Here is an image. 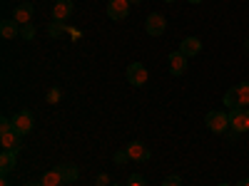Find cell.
Listing matches in <instances>:
<instances>
[{
  "label": "cell",
  "instance_id": "f1b7e54d",
  "mask_svg": "<svg viewBox=\"0 0 249 186\" xmlns=\"http://www.w3.org/2000/svg\"><path fill=\"white\" fill-rule=\"evenodd\" d=\"M127 3H130V5H140V3H142V0H127Z\"/></svg>",
  "mask_w": 249,
  "mask_h": 186
},
{
  "label": "cell",
  "instance_id": "d4e9b609",
  "mask_svg": "<svg viewBox=\"0 0 249 186\" xmlns=\"http://www.w3.org/2000/svg\"><path fill=\"white\" fill-rule=\"evenodd\" d=\"M97 186H110V179H107V174H100V176H97Z\"/></svg>",
  "mask_w": 249,
  "mask_h": 186
},
{
  "label": "cell",
  "instance_id": "ac0fdd59",
  "mask_svg": "<svg viewBox=\"0 0 249 186\" xmlns=\"http://www.w3.org/2000/svg\"><path fill=\"white\" fill-rule=\"evenodd\" d=\"M48 32H50V37H62V32L70 35V28H68L65 23H57V20H53V23L48 25Z\"/></svg>",
  "mask_w": 249,
  "mask_h": 186
},
{
  "label": "cell",
  "instance_id": "603a6c76",
  "mask_svg": "<svg viewBox=\"0 0 249 186\" xmlns=\"http://www.w3.org/2000/svg\"><path fill=\"white\" fill-rule=\"evenodd\" d=\"M162 186H182V179L177 174H172V176H167V179L162 181Z\"/></svg>",
  "mask_w": 249,
  "mask_h": 186
},
{
  "label": "cell",
  "instance_id": "8fae6325",
  "mask_svg": "<svg viewBox=\"0 0 249 186\" xmlns=\"http://www.w3.org/2000/svg\"><path fill=\"white\" fill-rule=\"evenodd\" d=\"M127 154H130V161H147L150 159V149L142 141H132L127 147Z\"/></svg>",
  "mask_w": 249,
  "mask_h": 186
},
{
  "label": "cell",
  "instance_id": "4dcf8cb0",
  "mask_svg": "<svg viewBox=\"0 0 249 186\" xmlns=\"http://www.w3.org/2000/svg\"><path fill=\"white\" fill-rule=\"evenodd\" d=\"M164 3H175V0H164Z\"/></svg>",
  "mask_w": 249,
  "mask_h": 186
},
{
  "label": "cell",
  "instance_id": "30bf717a",
  "mask_svg": "<svg viewBox=\"0 0 249 186\" xmlns=\"http://www.w3.org/2000/svg\"><path fill=\"white\" fill-rule=\"evenodd\" d=\"M184 70H187V55L184 52H172L170 55V72L175 75V77H179V75H184Z\"/></svg>",
  "mask_w": 249,
  "mask_h": 186
},
{
  "label": "cell",
  "instance_id": "83f0119b",
  "mask_svg": "<svg viewBox=\"0 0 249 186\" xmlns=\"http://www.w3.org/2000/svg\"><path fill=\"white\" fill-rule=\"evenodd\" d=\"M237 186H249V179H242V181H239Z\"/></svg>",
  "mask_w": 249,
  "mask_h": 186
},
{
  "label": "cell",
  "instance_id": "e0dca14e",
  "mask_svg": "<svg viewBox=\"0 0 249 186\" xmlns=\"http://www.w3.org/2000/svg\"><path fill=\"white\" fill-rule=\"evenodd\" d=\"M234 90H237V105L249 107V82H242V85H237Z\"/></svg>",
  "mask_w": 249,
  "mask_h": 186
},
{
  "label": "cell",
  "instance_id": "9c48e42d",
  "mask_svg": "<svg viewBox=\"0 0 249 186\" xmlns=\"http://www.w3.org/2000/svg\"><path fill=\"white\" fill-rule=\"evenodd\" d=\"M18 164V152H8L3 149V154H0V176H8Z\"/></svg>",
  "mask_w": 249,
  "mask_h": 186
},
{
  "label": "cell",
  "instance_id": "f546056e",
  "mask_svg": "<svg viewBox=\"0 0 249 186\" xmlns=\"http://www.w3.org/2000/svg\"><path fill=\"white\" fill-rule=\"evenodd\" d=\"M187 3H192V5H197V3H202V0H187Z\"/></svg>",
  "mask_w": 249,
  "mask_h": 186
},
{
  "label": "cell",
  "instance_id": "2e32d148",
  "mask_svg": "<svg viewBox=\"0 0 249 186\" xmlns=\"http://www.w3.org/2000/svg\"><path fill=\"white\" fill-rule=\"evenodd\" d=\"M40 181H43V186H62V174H60V169L55 167V169L45 171Z\"/></svg>",
  "mask_w": 249,
  "mask_h": 186
},
{
  "label": "cell",
  "instance_id": "52a82bcc",
  "mask_svg": "<svg viewBox=\"0 0 249 186\" xmlns=\"http://www.w3.org/2000/svg\"><path fill=\"white\" fill-rule=\"evenodd\" d=\"M72 0H55L53 5V20H57V23H65V20L72 15Z\"/></svg>",
  "mask_w": 249,
  "mask_h": 186
},
{
  "label": "cell",
  "instance_id": "44dd1931",
  "mask_svg": "<svg viewBox=\"0 0 249 186\" xmlns=\"http://www.w3.org/2000/svg\"><path fill=\"white\" fill-rule=\"evenodd\" d=\"M127 186H147V181H144V176H142V174H130Z\"/></svg>",
  "mask_w": 249,
  "mask_h": 186
},
{
  "label": "cell",
  "instance_id": "4fadbf2b",
  "mask_svg": "<svg viewBox=\"0 0 249 186\" xmlns=\"http://www.w3.org/2000/svg\"><path fill=\"white\" fill-rule=\"evenodd\" d=\"M30 17H33V5L30 3H23V5H18L15 8V13H13V20L23 28V25H28L30 23Z\"/></svg>",
  "mask_w": 249,
  "mask_h": 186
},
{
  "label": "cell",
  "instance_id": "9a60e30c",
  "mask_svg": "<svg viewBox=\"0 0 249 186\" xmlns=\"http://www.w3.org/2000/svg\"><path fill=\"white\" fill-rule=\"evenodd\" d=\"M60 174H62V184H72V181H77V167L75 164H60Z\"/></svg>",
  "mask_w": 249,
  "mask_h": 186
},
{
  "label": "cell",
  "instance_id": "6da1fadb",
  "mask_svg": "<svg viewBox=\"0 0 249 186\" xmlns=\"http://www.w3.org/2000/svg\"><path fill=\"white\" fill-rule=\"evenodd\" d=\"M204 124H207V129H210V132H214V134H224L227 129H230V112H217V109L207 112Z\"/></svg>",
  "mask_w": 249,
  "mask_h": 186
},
{
  "label": "cell",
  "instance_id": "484cf974",
  "mask_svg": "<svg viewBox=\"0 0 249 186\" xmlns=\"http://www.w3.org/2000/svg\"><path fill=\"white\" fill-rule=\"evenodd\" d=\"M25 186H43V181H28Z\"/></svg>",
  "mask_w": 249,
  "mask_h": 186
},
{
  "label": "cell",
  "instance_id": "ba28073f",
  "mask_svg": "<svg viewBox=\"0 0 249 186\" xmlns=\"http://www.w3.org/2000/svg\"><path fill=\"white\" fill-rule=\"evenodd\" d=\"M107 15L112 20H124L130 15V3L127 0H110L107 3Z\"/></svg>",
  "mask_w": 249,
  "mask_h": 186
},
{
  "label": "cell",
  "instance_id": "7a4b0ae2",
  "mask_svg": "<svg viewBox=\"0 0 249 186\" xmlns=\"http://www.w3.org/2000/svg\"><path fill=\"white\" fill-rule=\"evenodd\" d=\"M230 129H232L234 134L249 132V109H247V107L230 109Z\"/></svg>",
  "mask_w": 249,
  "mask_h": 186
},
{
  "label": "cell",
  "instance_id": "cb8c5ba5",
  "mask_svg": "<svg viewBox=\"0 0 249 186\" xmlns=\"http://www.w3.org/2000/svg\"><path fill=\"white\" fill-rule=\"evenodd\" d=\"M124 161H130L127 149H124V152H115V164H124Z\"/></svg>",
  "mask_w": 249,
  "mask_h": 186
},
{
  "label": "cell",
  "instance_id": "5b68a950",
  "mask_svg": "<svg viewBox=\"0 0 249 186\" xmlns=\"http://www.w3.org/2000/svg\"><path fill=\"white\" fill-rule=\"evenodd\" d=\"M127 82L132 87H142L144 82H147V67H144L142 62H132V65H127Z\"/></svg>",
  "mask_w": 249,
  "mask_h": 186
},
{
  "label": "cell",
  "instance_id": "5bb4252c",
  "mask_svg": "<svg viewBox=\"0 0 249 186\" xmlns=\"http://www.w3.org/2000/svg\"><path fill=\"white\" fill-rule=\"evenodd\" d=\"M0 35H3L5 40H13L15 35H20V28H18V23L10 17V20H3L0 23Z\"/></svg>",
  "mask_w": 249,
  "mask_h": 186
},
{
  "label": "cell",
  "instance_id": "277c9868",
  "mask_svg": "<svg viewBox=\"0 0 249 186\" xmlns=\"http://www.w3.org/2000/svg\"><path fill=\"white\" fill-rule=\"evenodd\" d=\"M13 127H15V132H18L20 137H25V134H30V132H33V127H35V119H33V112L23 109V112H20V114H15V117H13Z\"/></svg>",
  "mask_w": 249,
  "mask_h": 186
},
{
  "label": "cell",
  "instance_id": "7402d4cb",
  "mask_svg": "<svg viewBox=\"0 0 249 186\" xmlns=\"http://www.w3.org/2000/svg\"><path fill=\"white\" fill-rule=\"evenodd\" d=\"M45 99H48V105H55V102H60V90H57V87H53V90L48 92V97H45Z\"/></svg>",
  "mask_w": 249,
  "mask_h": 186
},
{
  "label": "cell",
  "instance_id": "3957f363",
  "mask_svg": "<svg viewBox=\"0 0 249 186\" xmlns=\"http://www.w3.org/2000/svg\"><path fill=\"white\" fill-rule=\"evenodd\" d=\"M144 30H147V35H152V37H160V35H164V30H167V20H164L162 13H150L147 20H144Z\"/></svg>",
  "mask_w": 249,
  "mask_h": 186
},
{
  "label": "cell",
  "instance_id": "7c38bea8",
  "mask_svg": "<svg viewBox=\"0 0 249 186\" xmlns=\"http://www.w3.org/2000/svg\"><path fill=\"white\" fill-rule=\"evenodd\" d=\"M179 52H184L187 57H195L202 52V40L199 37H184L182 45H179Z\"/></svg>",
  "mask_w": 249,
  "mask_h": 186
},
{
  "label": "cell",
  "instance_id": "4316f807",
  "mask_svg": "<svg viewBox=\"0 0 249 186\" xmlns=\"http://www.w3.org/2000/svg\"><path fill=\"white\" fill-rule=\"evenodd\" d=\"M0 186H10V184H8V176H3V179H0Z\"/></svg>",
  "mask_w": 249,
  "mask_h": 186
},
{
  "label": "cell",
  "instance_id": "d6986e66",
  "mask_svg": "<svg viewBox=\"0 0 249 186\" xmlns=\"http://www.w3.org/2000/svg\"><path fill=\"white\" fill-rule=\"evenodd\" d=\"M224 105H227V109H237L239 105H237V90L232 87V90H227V94H224Z\"/></svg>",
  "mask_w": 249,
  "mask_h": 186
},
{
  "label": "cell",
  "instance_id": "8992f818",
  "mask_svg": "<svg viewBox=\"0 0 249 186\" xmlns=\"http://www.w3.org/2000/svg\"><path fill=\"white\" fill-rule=\"evenodd\" d=\"M0 144H3V149H8V152H20V149H23V144H20V134L15 132V127L0 132Z\"/></svg>",
  "mask_w": 249,
  "mask_h": 186
},
{
  "label": "cell",
  "instance_id": "ffe728a7",
  "mask_svg": "<svg viewBox=\"0 0 249 186\" xmlns=\"http://www.w3.org/2000/svg\"><path fill=\"white\" fill-rule=\"evenodd\" d=\"M20 37H23V40H33L35 37V25L33 23L23 25V28H20Z\"/></svg>",
  "mask_w": 249,
  "mask_h": 186
},
{
  "label": "cell",
  "instance_id": "d6a6232c",
  "mask_svg": "<svg viewBox=\"0 0 249 186\" xmlns=\"http://www.w3.org/2000/svg\"><path fill=\"white\" fill-rule=\"evenodd\" d=\"M110 186H120V184H110Z\"/></svg>",
  "mask_w": 249,
  "mask_h": 186
},
{
  "label": "cell",
  "instance_id": "1f68e13d",
  "mask_svg": "<svg viewBox=\"0 0 249 186\" xmlns=\"http://www.w3.org/2000/svg\"><path fill=\"white\" fill-rule=\"evenodd\" d=\"M219 186H230V184H219Z\"/></svg>",
  "mask_w": 249,
  "mask_h": 186
}]
</instances>
